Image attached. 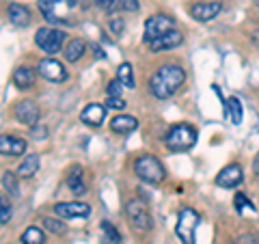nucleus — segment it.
I'll return each mask as SVG.
<instances>
[{"instance_id": "nucleus-15", "label": "nucleus", "mask_w": 259, "mask_h": 244, "mask_svg": "<svg viewBox=\"0 0 259 244\" xmlns=\"http://www.w3.org/2000/svg\"><path fill=\"white\" fill-rule=\"evenodd\" d=\"M104 115H106V108L102 106V104H87L84 110L80 112V121L87 126H102L104 121Z\"/></svg>"}, {"instance_id": "nucleus-29", "label": "nucleus", "mask_w": 259, "mask_h": 244, "mask_svg": "<svg viewBox=\"0 0 259 244\" xmlns=\"http://www.w3.org/2000/svg\"><path fill=\"white\" fill-rule=\"evenodd\" d=\"M102 229H104V233L108 235V240H110V244H119L121 242V238H119V233H117V229L112 227L108 221H104L102 223Z\"/></svg>"}, {"instance_id": "nucleus-17", "label": "nucleus", "mask_w": 259, "mask_h": 244, "mask_svg": "<svg viewBox=\"0 0 259 244\" xmlns=\"http://www.w3.org/2000/svg\"><path fill=\"white\" fill-rule=\"evenodd\" d=\"M136 126H139V121H136L134 117H130V115H119L110 121V130L115 134H130V132H134Z\"/></svg>"}, {"instance_id": "nucleus-6", "label": "nucleus", "mask_w": 259, "mask_h": 244, "mask_svg": "<svg viewBox=\"0 0 259 244\" xmlns=\"http://www.w3.org/2000/svg\"><path fill=\"white\" fill-rule=\"evenodd\" d=\"M63 42H65V32L59 30V28H50V26H48V28H39L37 35H35V44L41 48L44 52H48V54L61 52Z\"/></svg>"}, {"instance_id": "nucleus-11", "label": "nucleus", "mask_w": 259, "mask_h": 244, "mask_svg": "<svg viewBox=\"0 0 259 244\" xmlns=\"http://www.w3.org/2000/svg\"><path fill=\"white\" fill-rule=\"evenodd\" d=\"M242 180H244L242 167L240 165H229L216 175V186H221V188H236V186L242 184Z\"/></svg>"}, {"instance_id": "nucleus-13", "label": "nucleus", "mask_w": 259, "mask_h": 244, "mask_svg": "<svg viewBox=\"0 0 259 244\" xmlns=\"http://www.w3.org/2000/svg\"><path fill=\"white\" fill-rule=\"evenodd\" d=\"M54 212L59 218H76V216H89L91 214V208L87 203H80V201H69V203H56L54 206Z\"/></svg>"}, {"instance_id": "nucleus-22", "label": "nucleus", "mask_w": 259, "mask_h": 244, "mask_svg": "<svg viewBox=\"0 0 259 244\" xmlns=\"http://www.w3.org/2000/svg\"><path fill=\"white\" fill-rule=\"evenodd\" d=\"M67 186H69V190L76 194V197H82V194L87 192V186L82 182V169L76 167L71 173L67 175Z\"/></svg>"}, {"instance_id": "nucleus-30", "label": "nucleus", "mask_w": 259, "mask_h": 244, "mask_svg": "<svg viewBox=\"0 0 259 244\" xmlns=\"http://www.w3.org/2000/svg\"><path fill=\"white\" fill-rule=\"evenodd\" d=\"M108 108H115V110H123L125 108V102L123 97H108Z\"/></svg>"}, {"instance_id": "nucleus-33", "label": "nucleus", "mask_w": 259, "mask_h": 244, "mask_svg": "<svg viewBox=\"0 0 259 244\" xmlns=\"http://www.w3.org/2000/svg\"><path fill=\"white\" fill-rule=\"evenodd\" d=\"M106 91H108V97H119V93H121V83H119V80H112Z\"/></svg>"}, {"instance_id": "nucleus-38", "label": "nucleus", "mask_w": 259, "mask_h": 244, "mask_svg": "<svg viewBox=\"0 0 259 244\" xmlns=\"http://www.w3.org/2000/svg\"><path fill=\"white\" fill-rule=\"evenodd\" d=\"M253 171H255V173L259 175V153H257V156H255V160H253Z\"/></svg>"}, {"instance_id": "nucleus-39", "label": "nucleus", "mask_w": 259, "mask_h": 244, "mask_svg": "<svg viewBox=\"0 0 259 244\" xmlns=\"http://www.w3.org/2000/svg\"><path fill=\"white\" fill-rule=\"evenodd\" d=\"M255 5H257V7H259V0H255Z\"/></svg>"}, {"instance_id": "nucleus-16", "label": "nucleus", "mask_w": 259, "mask_h": 244, "mask_svg": "<svg viewBox=\"0 0 259 244\" xmlns=\"http://www.w3.org/2000/svg\"><path fill=\"white\" fill-rule=\"evenodd\" d=\"M26 151V143L18 136H3L0 138V153L3 156H22Z\"/></svg>"}, {"instance_id": "nucleus-27", "label": "nucleus", "mask_w": 259, "mask_h": 244, "mask_svg": "<svg viewBox=\"0 0 259 244\" xmlns=\"http://www.w3.org/2000/svg\"><path fill=\"white\" fill-rule=\"evenodd\" d=\"M44 227L48 231H52V233H63L65 231V225L61 221H56V218H50V216L44 218Z\"/></svg>"}, {"instance_id": "nucleus-24", "label": "nucleus", "mask_w": 259, "mask_h": 244, "mask_svg": "<svg viewBox=\"0 0 259 244\" xmlns=\"http://www.w3.org/2000/svg\"><path fill=\"white\" fill-rule=\"evenodd\" d=\"M117 80L123 87H130L132 89L134 87V71H132V65L130 63H121L119 65V69H117Z\"/></svg>"}, {"instance_id": "nucleus-26", "label": "nucleus", "mask_w": 259, "mask_h": 244, "mask_svg": "<svg viewBox=\"0 0 259 244\" xmlns=\"http://www.w3.org/2000/svg\"><path fill=\"white\" fill-rule=\"evenodd\" d=\"M3 190L11 192L13 197H18V180L11 171H3Z\"/></svg>"}, {"instance_id": "nucleus-19", "label": "nucleus", "mask_w": 259, "mask_h": 244, "mask_svg": "<svg viewBox=\"0 0 259 244\" xmlns=\"http://www.w3.org/2000/svg\"><path fill=\"white\" fill-rule=\"evenodd\" d=\"M32 83H35V71H32L30 67H15L13 69V85L18 89H28L32 87Z\"/></svg>"}, {"instance_id": "nucleus-1", "label": "nucleus", "mask_w": 259, "mask_h": 244, "mask_svg": "<svg viewBox=\"0 0 259 244\" xmlns=\"http://www.w3.org/2000/svg\"><path fill=\"white\" fill-rule=\"evenodd\" d=\"M184 80H186V74L180 65H162L149 80V91L158 100H166V97L177 93V89L184 85Z\"/></svg>"}, {"instance_id": "nucleus-7", "label": "nucleus", "mask_w": 259, "mask_h": 244, "mask_svg": "<svg viewBox=\"0 0 259 244\" xmlns=\"http://www.w3.org/2000/svg\"><path fill=\"white\" fill-rule=\"evenodd\" d=\"M125 214L130 218V223H132L139 231H149L151 229V214H149V210L143 201H139V199L127 201Z\"/></svg>"}, {"instance_id": "nucleus-10", "label": "nucleus", "mask_w": 259, "mask_h": 244, "mask_svg": "<svg viewBox=\"0 0 259 244\" xmlns=\"http://www.w3.org/2000/svg\"><path fill=\"white\" fill-rule=\"evenodd\" d=\"M37 69H39V74L46 80H50V83H63V80H67V69L54 59H44Z\"/></svg>"}, {"instance_id": "nucleus-20", "label": "nucleus", "mask_w": 259, "mask_h": 244, "mask_svg": "<svg viewBox=\"0 0 259 244\" xmlns=\"http://www.w3.org/2000/svg\"><path fill=\"white\" fill-rule=\"evenodd\" d=\"M225 115L233 126L242 124V104H240L238 97H229V100H225Z\"/></svg>"}, {"instance_id": "nucleus-37", "label": "nucleus", "mask_w": 259, "mask_h": 244, "mask_svg": "<svg viewBox=\"0 0 259 244\" xmlns=\"http://www.w3.org/2000/svg\"><path fill=\"white\" fill-rule=\"evenodd\" d=\"M46 134H48L46 128H37V126L32 128V136H46Z\"/></svg>"}, {"instance_id": "nucleus-32", "label": "nucleus", "mask_w": 259, "mask_h": 244, "mask_svg": "<svg viewBox=\"0 0 259 244\" xmlns=\"http://www.w3.org/2000/svg\"><path fill=\"white\" fill-rule=\"evenodd\" d=\"M9 218H11V208L3 201V206H0V223L7 225V223H9Z\"/></svg>"}, {"instance_id": "nucleus-18", "label": "nucleus", "mask_w": 259, "mask_h": 244, "mask_svg": "<svg viewBox=\"0 0 259 244\" xmlns=\"http://www.w3.org/2000/svg\"><path fill=\"white\" fill-rule=\"evenodd\" d=\"M9 20H11V24H15V26H28L30 24V11L26 9V7L18 5V3H11L9 5Z\"/></svg>"}, {"instance_id": "nucleus-28", "label": "nucleus", "mask_w": 259, "mask_h": 244, "mask_svg": "<svg viewBox=\"0 0 259 244\" xmlns=\"http://www.w3.org/2000/svg\"><path fill=\"white\" fill-rule=\"evenodd\" d=\"M236 208H238V212H240V214H244L246 210H250V212L255 210V208H253V203H250V201H248L242 192H238V194H236Z\"/></svg>"}, {"instance_id": "nucleus-9", "label": "nucleus", "mask_w": 259, "mask_h": 244, "mask_svg": "<svg viewBox=\"0 0 259 244\" xmlns=\"http://www.w3.org/2000/svg\"><path fill=\"white\" fill-rule=\"evenodd\" d=\"M13 115H15V119H18L20 124L28 126V128H35V126H37V121H39V108H37V104H35V102L22 100V102L15 104Z\"/></svg>"}, {"instance_id": "nucleus-23", "label": "nucleus", "mask_w": 259, "mask_h": 244, "mask_svg": "<svg viewBox=\"0 0 259 244\" xmlns=\"http://www.w3.org/2000/svg\"><path fill=\"white\" fill-rule=\"evenodd\" d=\"M37 169H39V156H37V153H30V156H26L20 162L18 175L20 177H32L37 173Z\"/></svg>"}, {"instance_id": "nucleus-14", "label": "nucleus", "mask_w": 259, "mask_h": 244, "mask_svg": "<svg viewBox=\"0 0 259 244\" xmlns=\"http://www.w3.org/2000/svg\"><path fill=\"white\" fill-rule=\"evenodd\" d=\"M221 13V3H197L190 7V15L197 22H209Z\"/></svg>"}, {"instance_id": "nucleus-8", "label": "nucleus", "mask_w": 259, "mask_h": 244, "mask_svg": "<svg viewBox=\"0 0 259 244\" xmlns=\"http://www.w3.org/2000/svg\"><path fill=\"white\" fill-rule=\"evenodd\" d=\"M173 26H175V22H173V18H168V15H151V18L145 22V44L151 42V39L162 37L168 30H173Z\"/></svg>"}, {"instance_id": "nucleus-35", "label": "nucleus", "mask_w": 259, "mask_h": 244, "mask_svg": "<svg viewBox=\"0 0 259 244\" xmlns=\"http://www.w3.org/2000/svg\"><path fill=\"white\" fill-rule=\"evenodd\" d=\"M238 244H257V238L255 235H240Z\"/></svg>"}, {"instance_id": "nucleus-31", "label": "nucleus", "mask_w": 259, "mask_h": 244, "mask_svg": "<svg viewBox=\"0 0 259 244\" xmlns=\"http://www.w3.org/2000/svg\"><path fill=\"white\" fill-rule=\"evenodd\" d=\"M110 30H112V35H121V32H123V20L112 18L110 20Z\"/></svg>"}, {"instance_id": "nucleus-12", "label": "nucleus", "mask_w": 259, "mask_h": 244, "mask_svg": "<svg viewBox=\"0 0 259 244\" xmlns=\"http://www.w3.org/2000/svg\"><path fill=\"white\" fill-rule=\"evenodd\" d=\"M184 42V37H182V32L180 30H168V32H164L162 37H158V39H151V42H147V46H149V50L151 52H162V50H171V48H177Z\"/></svg>"}, {"instance_id": "nucleus-4", "label": "nucleus", "mask_w": 259, "mask_h": 244, "mask_svg": "<svg viewBox=\"0 0 259 244\" xmlns=\"http://www.w3.org/2000/svg\"><path fill=\"white\" fill-rule=\"evenodd\" d=\"M197 225H199V214L194 212L192 208H182L180 216H177L175 231H177V235H180V240L184 244H194V231H197Z\"/></svg>"}, {"instance_id": "nucleus-5", "label": "nucleus", "mask_w": 259, "mask_h": 244, "mask_svg": "<svg viewBox=\"0 0 259 244\" xmlns=\"http://www.w3.org/2000/svg\"><path fill=\"white\" fill-rule=\"evenodd\" d=\"M74 7V0H39V9L48 22H67V15Z\"/></svg>"}, {"instance_id": "nucleus-2", "label": "nucleus", "mask_w": 259, "mask_h": 244, "mask_svg": "<svg viewBox=\"0 0 259 244\" xmlns=\"http://www.w3.org/2000/svg\"><path fill=\"white\" fill-rule=\"evenodd\" d=\"M134 173L147 184H160L164 180V167H162V162L156 156H149V153L139 156L134 160Z\"/></svg>"}, {"instance_id": "nucleus-3", "label": "nucleus", "mask_w": 259, "mask_h": 244, "mask_svg": "<svg viewBox=\"0 0 259 244\" xmlns=\"http://www.w3.org/2000/svg\"><path fill=\"white\" fill-rule=\"evenodd\" d=\"M164 143L171 151H188L192 145L197 143V132H194V128L186 126V124L173 126L171 130H168Z\"/></svg>"}, {"instance_id": "nucleus-21", "label": "nucleus", "mask_w": 259, "mask_h": 244, "mask_svg": "<svg viewBox=\"0 0 259 244\" xmlns=\"http://www.w3.org/2000/svg\"><path fill=\"white\" fill-rule=\"evenodd\" d=\"M84 50H87V44L82 42V39H71V42L65 46V50H63V54H65V61H69V63H76L80 56L84 54Z\"/></svg>"}, {"instance_id": "nucleus-25", "label": "nucleus", "mask_w": 259, "mask_h": 244, "mask_svg": "<svg viewBox=\"0 0 259 244\" xmlns=\"http://www.w3.org/2000/svg\"><path fill=\"white\" fill-rule=\"evenodd\" d=\"M44 242H46V238L39 227H28V229L22 233V244H44Z\"/></svg>"}, {"instance_id": "nucleus-34", "label": "nucleus", "mask_w": 259, "mask_h": 244, "mask_svg": "<svg viewBox=\"0 0 259 244\" xmlns=\"http://www.w3.org/2000/svg\"><path fill=\"white\" fill-rule=\"evenodd\" d=\"M123 9L127 11H139V0H123Z\"/></svg>"}, {"instance_id": "nucleus-36", "label": "nucleus", "mask_w": 259, "mask_h": 244, "mask_svg": "<svg viewBox=\"0 0 259 244\" xmlns=\"http://www.w3.org/2000/svg\"><path fill=\"white\" fill-rule=\"evenodd\" d=\"M97 5L100 7H104V9H112V7H115V0H97Z\"/></svg>"}]
</instances>
